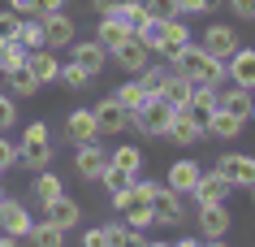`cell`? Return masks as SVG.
<instances>
[{
    "label": "cell",
    "mask_w": 255,
    "mask_h": 247,
    "mask_svg": "<svg viewBox=\"0 0 255 247\" xmlns=\"http://www.w3.org/2000/svg\"><path fill=\"white\" fill-rule=\"evenodd\" d=\"M30 74V78L39 82H56V74H61V61H56V52L52 48H35V52H26V65H22Z\"/></svg>",
    "instance_id": "19"
},
{
    "label": "cell",
    "mask_w": 255,
    "mask_h": 247,
    "mask_svg": "<svg viewBox=\"0 0 255 247\" xmlns=\"http://www.w3.org/2000/svg\"><path fill=\"white\" fill-rule=\"evenodd\" d=\"M173 247H203V239H195V234H182Z\"/></svg>",
    "instance_id": "49"
},
{
    "label": "cell",
    "mask_w": 255,
    "mask_h": 247,
    "mask_svg": "<svg viewBox=\"0 0 255 247\" xmlns=\"http://www.w3.org/2000/svg\"><path fill=\"white\" fill-rule=\"evenodd\" d=\"M65 139L78 148V143H95L100 139V126H95V113L91 109H74L65 117Z\"/></svg>",
    "instance_id": "18"
},
{
    "label": "cell",
    "mask_w": 255,
    "mask_h": 247,
    "mask_svg": "<svg viewBox=\"0 0 255 247\" xmlns=\"http://www.w3.org/2000/svg\"><path fill=\"white\" fill-rule=\"evenodd\" d=\"M74 169H78V178L100 182V174L108 169V152H104V143H100V139H95V143H78V152H74Z\"/></svg>",
    "instance_id": "8"
},
{
    "label": "cell",
    "mask_w": 255,
    "mask_h": 247,
    "mask_svg": "<svg viewBox=\"0 0 255 247\" xmlns=\"http://www.w3.org/2000/svg\"><path fill=\"white\" fill-rule=\"evenodd\" d=\"M0 200H4V191H0Z\"/></svg>",
    "instance_id": "56"
},
{
    "label": "cell",
    "mask_w": 255,
    "mask_h": 247,
    "mask_svg": "<svg viewBox=\"0 0 255 247\" xmlns=\"http://www.w3.org/2000/svg\"><path fill=\"white\" fill-rule=\"evenodd\" d=\"M26 239H30V247H65V230L52 226V221H35Z\"/></svg>",
    "instance_id": "30"
},
{
    "label": "cell",
    "mask_w": 255,
    "mask_h": 247,
    "mask_svg": "<svg viewBox=\"0 0 255 247\" xmlns=\"http://www.w3.org/2000/svg\"><path fill=\"white\" fill-rule=\"evenodd\" d=\"M242 130H247V117H238V113H229V109H212V113H208V122H203V135L221 139V143L242 139Z\"/></svg>",
    "instance_id": "9"
},
{
    "label": "cell",
    "mask_w": 255,
    "mask_h": 247,
    "mask_svg": "<svg viewBox=\"0 0 255 247\" xmlns=\"http://www.w3.org/2000/svg\"><path fill=\"white\" fill-rule=\"evenodd\" d=\"M30 187H35V200H39V204H48V200H56V195H65V182L56 178L52 169H39Z\"/></svg>",
    "instance_id": "32"
},
{
    "label": "cell",
    "mask_w": 255,
    "mask_h": 247,
    "mask_svg": "<svg viewBox=\"0 0 255 247\" xmlns=\"http://www.w3.org/2000/svg\"><path fill=\"white\" fill-rule=\"evenodd\" d=\"M199 48L208 56H216V61H229V56L242 48V39H238V30H234V22H212V26L203 30Z\"/></svg>",
    "instance_id": "2"
},
{
    "label": "cell",
    "mask_w": 255,
    "mask_h": 247,
    "mask_svg": "<svg viewBox=\"0 0 255 247\" xmlns=\"http://www.w3.org/2000/svg\"><path fill=\"white\" fill-rule=\"evenodd\" d=\"M199 161H190V156H182V161H173L169 165V174H164V187L169 191H177V195H190L195 191V182H199Z\"/></svg>",
    "instance_id": "16"
},
{
    "label": "cell",
    "mask_w": 255,
    "mask_h": 247,
    "mask_svg": "<svg viewBox=\"0 0 255 247\" xmlns=\"http://www.w3.org/2000/svg\"><path fill=\"white\" fill-rule=\"evenodd\" d=\"M113 100H117V104H121L126 113H130V117H134V113L143 109V100H147V91H143V82H138L134 74H130V78H126V82L117 87V91H113Z\"/></svg>",
    "instance_id": "29"
},
{
    "label": "cell",
    "mask_w": 255,
    "mask_h": 247,
    "mask_svg": "<svg viewBox=\"0 0 255 247\" xmlns=\"http://www.w3.org/2000/svg\"><path fill=\"white\" fill-rule=\"evenodd\" d=\"M26 65V48L17 39H0V74H13Z\"/></svg>",
    "instance_id": "33"
},
{
    "label": "cell",
    "mask_w": 255,
    "mask_h": 247,
    "mask_svg": "<svg viewBox=\"0 0 255 247\" xmlns=\"http://www.w3.org/2000/svg\"><path fill=\"white\" fill-rule=\"evenodd\" d=\"M0 174H4V169H0Z\"/></svg>",
    "instance_id": "57"
},
{
    "label": "cell",
    "mask_w": 255,
    "mask_h": 247,
    "mask_svg": "<svg viewBox=\"0 0 255 247\" xmlns=\"http://www.w3.org/2000/svg\"><path fill=\"white\" fill-rule=\"evenodd\" d=\"M225 4L238 22H255V0H225Z\"/></svg>",
    "instance_id": "43"
},
{
    "label": "cell",
    "mask_w": 255,
    "mask_h": 247,
    "mask_svg": "<svg viewBox=\"0 0 255 247\" xmlns=\"http://www.w3.org/2000/svg\"><path fill=\"white\" fill-rule=\"evenodd\" d=\"M216 169L229 178V187H234V191H238V187H247V191H251V187H255V156H251V152H221Z\"/></svg>",
    "instance_id": "3"
},
{
    "label": "cell",
    "mask_w": 255,
    "mask_h": 247,
    "mask_svg": "<svg viewBox=\"0 0 255 247\" xmlns=\"http://www.w3.org/2000/svg\"><path fill=\"white\" fill-rule=\"evenodd\" d=\"M17 165L26 169V174H39L52 165V143H43V148H17Z\"/></svg>",
    "instance_id": "31"
},
{
    "label": "cell",
    "mask_w": 255,
    "mask_h": 247,
    "mask_svg": "<svg viewBox=\"0 0 255 247\" xmlns=\"http://www.w3.org/2000/svg\"><path fill=\"white\" fill-rule=\"evenodd\" d=\"M108 165H117V169H126L130 178H138V174H143V148H134V143H117V148L108 152Z\"/></svg>",
    "instance_id": "28"
},
{
    "label": "cell",
    "mask_w": 255,
    "mask_h": 247,
    "mask_svg": "<svg viewBox=\"0 0 255 247\" xmlns=\"http://www.w3.org/2000/svg\"><path fill=\"white\" fill-rule=\"evenodd\" d=\"M4 78H9V91H13L17 100H26V96H35V91H39V82L30 78L26 69H13V74H4Z\"/></svg>",
    "instance_id": "37"
},
{
    "label": "cell",
    "mask_w": 255,
    "mask_h": 247,
    "mask_svg": "<svg viewBox=\"0 0 255 247\" xmlns=\"http://www.w3.org/2000/svg\"><path fill=\"white\" fill-rule=\"evenodd\" d=\"M186 195L177 191H156L151 195V217H156V226H186V204H182Z\"/></svg>",
    "instance_id": "5"
},
{
    "label": "cell",
    "mask_w": 255,
    "mask_h": 247,
    "mask_svg": "<svg viewBox=\"0 0 255 247\" xmlns=\"http://www.w3.org/2000/svg\"><path fill=\"white\" fill-rule=\"evenodd\" d=\"M221 104V87H208V82H195V91H190V104L186 109L199 117V122H208V113Z\"/></svg>",
    "instance_id": "27"
},
{
    "label": "cell",
    "mask_w": 255,
    "mask_h": 247,
    "mask_svg": "<svg viewBox=\"0 0 255 247\" xmlns=\"http://www.w3.org/2000/svg\"><path fill=\"white\" fill-rule=\"evenodd\" d=\"M177 9H182V17L186 13H212L216 0H177Z\"/></svg>",
    "instance_id": "44"
},
{
    "label": "cell",
    "mask_w": 255,
    "mask_h": 247,
    "mask_svg": "<svg viewBox=\"0 0 255 247\" xmlns=\"http://www.w3.org/2000/svg\"><path fill=\"white\" fill-rule=\"evenodd\" d=\"M195 213H199V239L208 243V239H225L229 226H234V217H229L225 204H195Z\"/></svg>",
    "instance_id": "10"
},
{
    "label": "cell",
    "mask_w": 255,
    "mask_h": 247,
    "mask_svg": "<svg viewBox=\"0 0 255 247\" xmlns=\"http://www.w3.org/2000/svg\"><path fill=\"white\" fill-rule=\"evenodd\" d=\"M134 78L143 82V91H147V96H160L164 78H169V65H147V69H138Z\"/></svg>",
    "instance_id": "35"
},
{
    "label": "cell",
    "mask_w": 255,
    "mask_h": 247,
    "mask_svg": "<svg viewBox=\"0 0 255 247\" xmlns=\"http://www.w3.org/2000/svg\"><path fill=\"white\" fill-rule=\"evenodd\" d=\"M229 195H234L229 178L221 174V169H208V174H199V182H195L190 200H195V204H225Z\"/></svg>",
    "instance_id": "7"
},
{
    "label": "cell",
    "mask_w": 255,
    "mask_h": 247,
    "mask_svg": "<svg viewBox=\"0 0 255 247\" xmlns=\"http://www.w3.org/2000/svg\"><path fill=\"white\" fill-rule=\"evenodd\" d=\"M121 221H126L130 230H151V226H156V217H151V200L138 191V182H134V200L121 208Z\"/></svg>",
    "instance_id": "21"
},
{
    "label": "cell",
    "mask_w": 255,
    "mask_h": 247,
    "mask_svg": "<svg viewBox=\"0 0 255 247\" xmlns=\"http://www.w3.org/2000/svg\"><path fill=\"white\" fill-rule=\"evenodd\" d=\"M203 247H229V243H225V239H208Z\"/></svg>",
    "instance_id": "52"
},
{
    "label": "cell",
    "mask_w": 255,
    "mask_h": 247,
    "mask_svg": "<svg viewBox=\"0 0 255 247\" xmlns=\"http://www.w3.org/2000/svg\"><path fill=\"white\" fill-rule=\"evenodd\" d=\"M247 122H255V104H251V117H247Z\"/></svg>",
    "instance_id": "54"
},
{
    "label": "cell",
    "mask_w": 255,
    "mask_h": 247,
    "mask_svg": "<svg viewBox=\"0 0 255 247\" xmlns=\"http://www.w3.org/2000/svg\"><path fill=\"white\" fill-rule=\"evenodd\" d=\"M39 22H43V48H69V43L78 39V26H74L69 13H48Z\"/></svg>",
    "instance_id": "12"
},
{
    "label": "cell",
    "mask_w": 255,
    "mask_h": 247,
    "mask_svg": "<svg viewBox=\"0 0 255 247\" xmlns=\"http://www.w3.org/2000/svg\"><path fill=\"white\" fill-rule=\"evenodd\" d=\"M69 61H74L78 69H87V74L95 78V74H104L108 52H104V48H100L95 39H74V43H69Z\"/></svg>",
    "instance_id": "13"
},
{
    "label": "cell",
    "mask_w": 255,
    "mask_h": 247,
    "mask_svg": "<svg viewBox=\"0 0 255 247\" xmlns=\"http://www.w3.org/2000/svg\"><path fill=\"white\" fill-rule=\"evenodd\" d=\"M169 117H173V109H169L160 96H147V100H143V109L130 117V126H134L138 135H147V139H164V130H169Z\"/></svg>",
    "instance_id": "1"
},
{
    "label": "cell",
    "mask_w": 255,
    "mask_h": 247,
    "mask_svg": "<svg viewBox=\"0 0 255 247\" xmlns=\"http://www.w3.org/2000/svg\"><path fill=\"white\" fill-rule=\"evenodd\" d=\"M203 65H208V52H203V48H199L195 39H190L186 48H177V52L169 56V69H173V74H186L190 82H195V78L203 74Z\"/></svg>",
    "instance_id": "17"
},
{
    "label": "cell",
    "mask_w": 255,
    "mask_h": 247,
    "mask_svg": "<svg viewBox=\"0 0 255 247\" xmlns=\"http://www.w3.org/2000/svg\"><path fill=\"white\" fill-rule=\"evenodd\" d=\"M48 13H65V0H35V17H48Z\"/></svg>",
    "instance_id": "47"
},
{
    "label": "cell",
    "mask_w": 255,
    "mask_h": 247,
    "mask_svg": "<svg viewBox=\"0 0 255 247\" xmlns=\"http://www.w3.org/2000/svg\"><path fill=\"white\" fill-rule=\"evenodd\" d=\"M130 35H134V30H130V26H121L117 17H100V26H95V43H100L104 52H113V48H121V43L130 39Z\"/></svg>",
    "instance_id": "26"
},
{
    "label": "cell",
    "mask_w": 255,
    "mask_h": 247,
    "mask_svg": "<svg viewBox=\"0 0 255 247\" xmlns=\"http://www.w3.org/2000/svg\"><path fill=\"white\" fill-rule=\"evenodd\" d=\"M147 247H173V243H147Z\"/></svg>",
    "instance_id": "53"
},
{
    "label": "cell",
    "mask_w": 255,
    "mask_h": 247,
    "mask_svg": "<svg viewBox=\"0 0 255 247\" xmlns=\"http://www.w3.org/2000/svg\"><path fill=\"white\" fill-rule=\"evenodd\" d=\"M225 82H234V87H251V91H255V48H238V52L225 61Z\"/></svg>",
    "instance_id": "15"
},
{
    "label": "cell",
    "mask_w": 255,
    "mask_h": 247,
    "mask_svg": "<svg viewBox=\"0 0 255 247\" xmlns=\"http://www.w3.org/2000/svg\"><path fill=\"white\" fill-rule=\"evenodd\" d=\"M164 139H173L177 148H195L203 139V122L195 117L190 109H173V117H169V130H164Z\"/></svg>",
    "instance_id": "4"
},
{
    "label": "cell",
    "mask_w": 255,
    "mask_h": 247,
    "mask_svg": "<svg viewBox=\"0 0 255 247\" xmlns=\"http://www.w3.org/2000/svg\"><path fill=\"white\" fill-rule=\"evenodd\" d=\"M17 43H22L26 52L43 48V22H39V17H22V26H17Z\"/></svg>",
    "instance_id": "34"
},
{
    "label": "cell",
    "mask_w": 255,
    "mask_h": 247,
    "mask_svg": "<svg viewBox=\"0 0 255 247\" xmlns=\"http://www.w3.org/2000/svg\"><path fill=\"white\" fill-rule=\"evenodd\" d=\"M30 226H35V217H30V208L22 204V200H0V234H13V239H26Z\"/></svg>",
    "instance_id": "6"
},
{
    "label": "cell",
    "mask_w": 255,
    "mask_h": 247,
    "mask_svg": "<svg viewBox=\"0 0 255 247\" xmlns=\"http://www.w3.org/2000/svg\"><path fill=\"white\" fill-rule=\"evenodd\" d=\"M251 200H255V187H251Z\"/></svg>",
    "instance_id": "55"
},
{
    "label": "cell",
    "mask_w": 255,
    "mask_h": 247,
    "mask_svg": "<svg viewBox=\"0 0 255 247\" xmlns=\"http://www.w3.org/2000/svg\"><path fill=\"white\" fill-rule=\"evenodd\" d=\"M0 247H22V239H13V234H0Z\"/></svg>",
    "instance_id": "51"
},
{
    "label": "cell",
    "mask_w": 255,
    "mask_h": 247,
    "mask_svg": "<svg viewBox=\"0 0 255 247\" xmlns=\"http://www.w3.org/2000/svg\"><path fill=\"white\" fill-rule=\"evenodd\" d=\"M113 61H117V69H126V74H138V69H147L151 65V52L143 48V39L138 35H130V39L121 43V48H113Z\"/></svg>",
    "instance_id": "14"
},
{
    "label": "cell",
    "mask_w": 255,
    "mask_h": 247,
    "mask_svg": "<svg viewBox=\"0 0 255 247\" xmlns=\"http://www.w3.org/2000/svg\"><path fill=\"white\" fill-rule=\"evenodd\" d=\"M56 78H61V87H69V91H82V87H91V74H87V69H78L74 65V61H69V65H61V74H56Z\"/></svg>",
    "instance_id": "36"
},
{
    "label": "cell",
    "mask_w": 255,
    "mask_h": 247,
    "mask_svg": "<svg viewBox=\"0 0 255 247\" xmlns=\"http://www.w3.org/2000/svg\"><path fill=\"white\" fill-rule=\"evenodd\" d=\"M9 9L17 17H35V0H9Z\"/></svg>",
    "instance_id": "48"
},
{
    "label": "cell",
    "mask_w": 255,
    "mask_h": 247,
    "mask_svg": "<svg viewBox=\"0 0 255 247\" xmlns=\"http://www.w3.org/2000/svg\"><path fill=\"white\" fill-rule=\"evenodd\" d=\"M43 143H52L48 122H30L26 130H22V143H17V148H43Z\"/></svg>",
    "instance_id": "38"
},
{
    "label": "cell",
    "mask_w": 255,
    "mask_h": 247,
    "mask_svg": "<svg viewBox=\"0 0 255 247\" xmlns=\"http://www.w3.org/2000/svg\"><path fill=\"white\" fill-rule=\"evenodd\" d=\"M190 91H195V82H190L186 74H173V69H169V78H164V87H160V100L169 109H186Z\"/></svg>",
    "instance_id": "22"
},
{
    "label": "cell",
    "mask_w": 255,
    "mask_h": 247,
    "mask_svg": "<svg viewBox=\"0 0 255 247\" xmlns=\"http://www.w3.org/2000/svg\"><path fill=\"white\" fill-rule=\"evenodd\" d=\"M113 4H117V0H91V9H95V13H100V17H104L108 9H113Z\"/></svg>",
    "instance_id": "50"
},
{
    "label": "cell",
    "mask_w": 255,
    "mask_h": 247,
    "mask_svg": "<svg viewBox=\"0 0 255 247\" xmlns=\"http://www.w3.org/2000/svg\"><path fill=\"white\" fill-rule=\"evenodd\" d=\"M43 221H52V226H61V230L69 234V230L82 221V208L74 204L69 195H56V200H48V204H43Z\"/></svg>",
    "instance_id": "20"
},
{
    "label": "cell",
    "mask_w": 255,
    "mask_h": 247,
    "mask_svg": "<svg viewBox=\"0 0 255 247\" xmlns=\"http://www.w3.org/2000/svg\"><path fill=\"white\" fill-rule=\"evenodd\" d=\"M251 104H255V91L251 87H221V104L216 109H229V113H238V117H251Z\"/></svg>",
    "instance_id": "25"
},
{
    "label": "cell",
    "mask_w": 255,
    "mask_h": 247,
    "mask_svg": "<svg viewBox=\"0 0 255 247\" xmlns=\"http://www.w3.org/2000/svg\"><path fill=\"white\" fill-rule=\"evenodd\" d=\"M13 165H17V143H9L0 135V169H13Z\"/></svg>",
    "instance_id": "46"
},
{
    "label": "cell",
    "mask_w": 255,
    "mask_h": 247,
    "mask_svg": "<svg viewBox=\"0 0 255 247\" xmlns=\"http://www.w3.org/2000/svg\"><path fill=\"white\" fill-rule=\"evenodd\" d=\"M143 9H147V17H156V22H169V17H182V9H177V0H143Z\"/></svg>",
    "instance_id": "39"
},
{
    "label": "cell",
    "mask_w": 255,
    "mask_h": 247,
    "mask_svg": "<svg viewBox=\"0 0 255 247\" xmlns=\"http://www.w3.org/2000/svg\"><path fill=\"white\" fill-rule=\"evenodd\" d=\"M186 43H190L186 17H169V22H164V35H160V56L169 61V56H173L177 48H186Z\"/></svg>",
    "instance_id": "24"
},
{
    "label": "cell",
    "mask_w": 255,
    "mask_h": 247,
    "mask_svg": "<svg viewBox=\"0 0 255 247\" xmlns=\"http://www.w3.org/2000/svg\"><path fill=\"white\" fill-rule=\"evenodd\" d=\"M82 247H108V230H104V226H91V230H82Z\"/></svg>",
    "instance_id": "45"
},
{
    "label": "cell",
    "mask_w": 255,
    "mask_h": 247,
    "mask_svg": "<svg viewBox=\"0 0 255 247\" xmlns=\"http://www.w3.org/2000/svg\"><path fill=\"white\" fill-rule=\"evenodd\" d=\"M91 113H95V126H100V135H126V130H130V113L121 109L113 96H104Z\"/></svg>",
    "instance_id": "11"
},
{
    "label": "cell",
    "mask_w": 255,
    "mask_h": 247,
    "mask_svg": "<svg viewBox=\"0 0 255 247\" xmlns=\"http://www.w3.org/2000/svg\"><path fill=\"white\" fill-rule=\"evenodd\" d=\"M130 182H134V178H130L126 169H117V165H108L104 174H100V187H104L108 195H113V191H121V187H130Z\"/></svg>",
    "instance_id": "40"
},
{
    "label": "cell",
    "mask_w": 255,
    "mask_h": 247,
    "mask_svg": "<svg viewBox=\"0 0 255 247\" xmlns=\"http://www.w3.org/2000/svg\"><path fill=\"white\" fill-rule=\"evenodd\" d=\"M17 26H22V17H17L13 9H4V13H0V39H17Z\"/></svg>",
    "instance_id": "41"
},
{
    "label": "cell",
    "mask_w": 255,
    "mask_h": 247,
    "mask_svg": "<svg viewBox=\"0 0 255 247\" xmlns=\"http://www.w3.org/2000/svg\"><path fill=\"white\" fill-rule=\"evenodd\" d=\"M104 17H117L121 26H130L138 35V30L147 26V9H143V0H117V4H113V9H108Z\"/></svg>",
    "instance_id": "23"
},
{
    "label": "cell",
    "mask_w": 255,
    "mask_h": 247,
    "mask_svg": "<svg viewBox=\"0 0 255 247\" xmlns=\"http://www.w3.org/2000/svg\"><path fill=\"white\" fill-rule=\"evenodd\" d=\"M13 122H17V104H13V96H0V135H4Z\"/></svg>",
    "instance_id": "42"
}]
</instances>
